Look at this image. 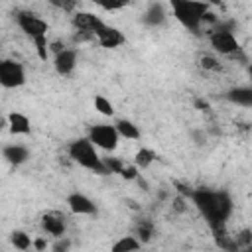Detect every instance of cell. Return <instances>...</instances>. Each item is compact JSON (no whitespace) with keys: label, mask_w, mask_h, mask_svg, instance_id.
Masks as SVG:
<instances>
[{"label":"cell","mask_w":252,"mask_h":252,"mask_svg":"<svg viewBox=\"0 0 252 252\" xmlns=\"http://www.w3.org/2000/svg\"><path fill=\"white\" fill-rule=\"evenodd\" d=\"M187 197L197 207V211L205 217L209 226H213L215 230H220L232 213V199L226 191L197 187V189H191Z\"/></svg>","instance_id":"cell-1"},{"label":"cell","mask_w":252,"mask_h":252,"mask_svg":"<svg viewBox=\"0 0 252 252\" xmlns=\"http://www.w3.org/2000/svg\"><path fill=\"white\" fill-rule=\"evenodd\" d=\"M16 24L18 28L33 41L37 57L41 61H47V53H49V41H47V33H49V26L43 18H39L33 12H18L16 14Z\"/></svg>","instance_id":"cell-2"},{"label":"cell","mask_w":252,"mask_h":252,"mask_svg":"<svg viewBox=\"0 0 252 252\" xmlns=\"http://www.w3.org/2000/svg\"><path fill=\"white\" fill-rule=\"evenodd\" d=\"M67 156H69L77 165H81L83 169H89V171H93V173H96V175H106V173H110L108 167H106V163H104V159L98 156V150L91 144V140H89L87 136L71 140V142L67 144Z\"/></svg>","instance_id":"cell-3"},{"label":"cell","mask_w":252,"mask_h":252,"mask_svg":"<svg viewBox=\"0 0 252 252\" xmlns=\"http://www.w3.org/2000/svg\"><path fill=\"white\" fill-rule=\"evenodd\" d=\"M173 18L189 32L197 33L203 26V18L209 12L207 2H195V0H173L171 2Z\"/></svg>","instance_id":"cell-4"},{"label":"cell","mask_w":252,"mask_h":252,"mask_svg":"<svg viewBox=\"0 0 252 252\" xmlns=\"http://www.w3.org/2000/svg\"><path fill=\"white\" fill-rule=\"evenodd\" d=\"M87 138L91 140V144L96 150H104V152H114L120 142V136H118L114 124H108V122L93 124L87 132Z\"/></svg>","instance_id":"cell-5"},{"label":"cell","mask_w":252,"mask_h":252,"mask_svg":"<svg viewBox=\"0 0 252 252\" xmlns=\"http://www.w3.org/2000/svg\"><path fill=\"white\" fill-rule=\"evenodd\" d=\"M26 85V69L16 59H0V87L4 89H18Z\"/></svg>","instance_id":"cell-6"},{"label":"cell","mask_w":252,"mask_h":252,"mask_svg":"<svg viewBox=\"0 0 252 252\" xmlns=\"http://www.w3.org/2000/svg\"><path fill=\"white\" fill-rule=\"evenodd\" d=\"M209 43L215 49V53H220V55H234L240 49V43H238L236 35L228 28L213 30L209 33Z\"/></svg>","instance_id":"cell-7"},{"label":"cell","mask_w":252,"mask_h":252,"mask_svg":"<svg viewBox=\"0 0 252 252\" xmlns=\"http://www.w3.org/2000/svg\"><path fill=\"white\" fill-rule=\"evenodd\" d=\"M71 26H73L79 33H83V35H94V32H96L98 28H102L104 22H102V18H100L98 14H94V12L79 10V12H75V14L71 16Z\"/></svg>","instance_id":"cell-8"},{"label":"cell","mask_w":252,"mask_h":252,"mask_svg":"<svg viewBox=\"0 0 252 252\" xmlns=\"http://www.w3.org/2000/svg\"><path fill=\"white\" fill-rule=\"evenodd\" d=\"M93 37H94L104 49H116V47H120V45L126 41V35H124L118 28L108 26V24H104L102 28H98Z\"/></svg>","instance_id":"cell-9"},{"label":"cell","mask_w":252,"mask_h":252,"mask_svg":"<svg viewBox=\"0 0 252 252\" xmlns=\"http://www.w3.org/2000/svg\"><path fill=\"white\" fill-rule=\"evenodd\" d=\"M39 220H41V228H43V232H47L49 236H53V238H61V236H65L67 220H65V217H63L61 213H57V211L43 213Z\"/></svg>","instance_id":"cell-10"},{"label":"cell","mask_w":252,"mask_h":252,"mask_svg":"<svg viewBox=\"0 0 252 252\" xmlns=\"http://www.w3.org/2000/svg\"><path fill=\"white\" fill-rule=\"evenodd\" d=\"M67 207L73 215H87V217L96 215V211H98L94 201L91 197H87L85 193H79V191L67 195Z\"/></svg>","instance_id":"cell-11"},{"label":"cell","mask_w":252,"mask_h":252,"mask_svg":"<svg viewBox=\"0 0 252 252\" xmlns=\"http://www.w3.org/2000/svg\"><path fill=\"white\" fill-rule=\"evenodd\" d=\"M53 67H55L57 75H61V77L71 75V73L75 71V67H77V49L65 47V49H61L59 53H55V57H53Z\"/></svg>","instance_id":"cell-12"},{"label":"cell","mask_w":252,"mask_h":252,"mask_svg":"<svg viewBox=\"0 0 252 252\" xmlns=\"http://www.w3.org/2000/svg\"><path fill=\"white\" fill-rule=\"evenodd\" d=\"M6 122H8V132L12 136H28L32 132V122L30 118L20 112V110H12L8 116H6Z\"/></svg>","instance_id":"cell-13"},{"label":"cell","mask_w":252,"mask_h":252,"mask_svg":"<svg viewBox=\"0 0 252 252\" xmlns=\"http://www.w3.org/2000/svg\"><path fill=\"white\" fill-rule=\"evenodd\" d=\"M2 158L10 163V165H22L28 161L30 158V150L22 144H8L2 148Z\"/></svg>","instance_id":"cell-14"},{"label":"cell","mask_w":252,"mask_h":252,"mask_svg":"<svg viewBox=\"0 0 252 252\" xmlns=\"http://www.w3.org/2000/svg\"><path fill=\"white\" fill-rule=\"evenodd\" d=\"M114 128H116L120 138H126V140H140L142 138L140 128L128 118H116L114 120Z\"/></svg>","instance_id":"cell-15"},{"label":"cell","mask_w":252,"mask_h":252,"mask_svg":"<svg viewBox=\"0 0 252 252\" xmlns=\"http://www.w3.org/2000/svg\"><path fill=\"white\" fill-rule=\"evenodd\" d=\"M226 98L238 106L250 108L252 106V89L250 87H234L226 93Z\"/></svg>","instance_id":"cell-16"},{"label":"cell","mask_w":252,"mask_h":252,"mask_svg":"<svg viewBox=\"0 0 252 252\" xmlns=\"http://www.w3.org/2000/svg\"><path fill=\"white\" fill-rule=\"evenodd\" d=\"M142 20H144L146 26H161V24L165 22V10H163V4H161V2H154V4H150Z\"/></svg>","instance_id":"cell-17"},{"label":"cell","mask_w":252,"mask_h":252,"mask_svg":"<svg viewBox=\"0 0 252 252\" xmlns=\"http://www.w3.org/2000/svg\"><path fill=\"white\" fill-rule=\"evenodd\" d=\"M142 248V242L132 236V234H126V236H120L112 246H110V252H138Z\"/></svg>","instance_id":"cell-18"},{"label":"cell","mask_w":252,"mask_h":252,"mask_svg":"<svg viewBox=\"0 0 252 252\" xmlns=\"http://www.w3.org/2000/svg\"><path fill=\"white\" fill-rule=\"evenodd\" d=\"M156 158H158V156H156L154 150H150V148H140V150L134 154V161H132V163L142 171V169H148V167L156 161Z\"/></svg>","instance_id":"cell-19"},{"label":"cell","mask_w":252,"mask_h":252,"mask_svg":"<svg viewBox=\"0 0 252 252\" xmlns=\"http://www.w3.org/2000/svg\"><path fill=\"white\" fill-rule=\"evenodd\" d=\"M32 236L26 232V230H14V232H10V242H12V246L14 248H18V250H22V252H28L30 248H32Z\"/></svg>","instance_id":"cell-20"},{"label":"cell","mask_w":252,"mask_h":252,"mask_svg":"<svg viewBox=\"0 0 252 252\" xmlns=\"http://www.w3.org/2000/svg\"><path fill=\"white\" fill-rule=\"evenodd\" d=\"M93 104H94V110L98 112V114H102V116H106V118H112L114 114H116V110H114V104L106 98V96H102V94H94V98H93Z\"/></svg>","instance_id":"cell-21"},{"label":"cell","mask_w":252,"mask_h":252,"mask_svg":"<svg viewBox=\"0 0 252 252\" xmlns=\"http://www.w3.org/2000/svg\"><path fill=\"white\" fill-rule=\"evenodd\" d=\"M199 67H201L203 71H217V69L220 67V63H219V59L213 57V55H201V57H199Z\"/></svg>","instance_id":"cell-22"},{"label":"cell","mask_w":252,"mask_h":252,"mask_svg":"<svg viewBox=\"0 0 252 252\" xmlns=\"http://www.w3.org/2000/svg\"><path fill=\"white\" fill-rule=\"evenodd\" d=\"M118 173H120V177H122V179H126V181H134V179H138L140 169H138L134 163H130V165H122Z\"/></svg>","instance_id":"cell-23"},{"label":"cell","mask_w":252,"mask_h":252,"mask_svg":"<svg viewBox=\"0 0 252 252\" xmlns=\"http://www.w3.org/2000/svg\"><path fill=\"white\" fill-rule=\"evenodd\" d=\"M69 248H71V238H69V236L55 238V242H53V246H51L53 252H69Z\"/></svg>","instance_id":"cell-24"},{"label":"cell","mask_w":252,"mask_h":252,"mask_svg":"<svg viewBox=\"0 0 252 252\" xmlns=\"http://www.w3.org/2000/svg\"><path fill=\"white\" fill-rule=\"evenodd\" d=\"M136 238H138L140 242H148V240L152 238V224H140Z\"/></svg>","instance_id":"cell-25"},{"label":"cell","mask_w":252,"mask_h":252,"mask_svg":"<svg viewBox=\"0 0 252 252\" xmlns=\"http://www.w3.org/2000/svg\"><path fill=\"white\" fill-rule=\"evenodd\" d=\"M98 6L106 12H114V10H120L126 6V2H98Z\"/></svg>","instance_id":"cell-26"},{"label":"cell","mask_w":252,"mask_h":252,"mask_svg":"<svg viewBox=\"0 0 252 252\" xmlns=\"http://www.w3.org/2000/svg\"><path fill=\"white\" fill-rule=\"evenodd\" d=\"M32 248H35V252H45L47 250V240L41 238V236H35L32 240Z\"/></svg>","instance_id":"cell-27"}]
</instances>
